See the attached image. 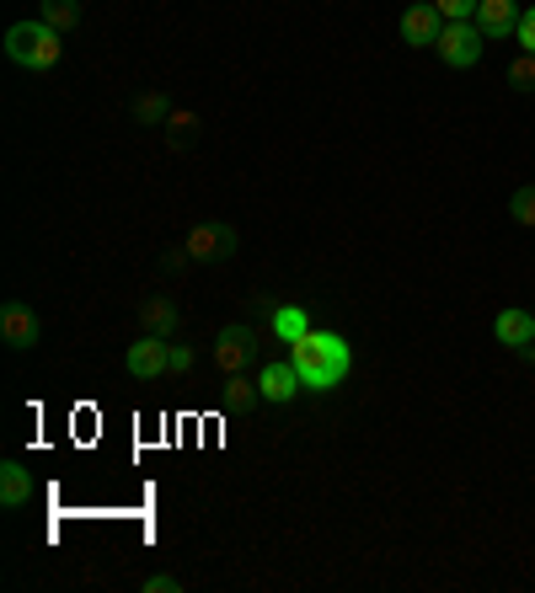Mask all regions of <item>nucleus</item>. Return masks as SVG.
Returning <instances> with one entry per match:
<instances>
[{"label": "nucleus", "instance_id": "1", "mask_svg": "<svg viewBox=\"0 0 535 593\" xmlns=\"http://www.w3.org/2000/svg\"><path fill=\"white\" fill-rule=\"evenodd\" d=\"M289 364L300 369V386H306V391H337V386L348 380V369H353V353H348V342H343L337 331L311 327L289 348Z\"/></svg>", "mask_w": 535, "mask_h": 593}, {"label": "nucleus", "instance_id": "2", "mask_svg": "<svg viewBox=\"0 0 535 593\" xmlns=\"http://www.w3.org/2000/svg\"><path fill=\"white\" fill-rule=\"evenodd\" d=\"M5 60L22 65V70H33V75H49V70L65 60V33L49 27L43 16L16 22V27H5Z\"/></svg>", "mask_w": 535, "mask_h": 593}, {"label": "nucleus", "instance_id": "3", "mask_svg": "<svg viewBox=\"0 0 535 593\" xmlns=\"http://www.w3.org/2000/svg\"><path fill=\"white\" fill-rule=\"evenodd\" d=\"M188 257L194 263H225V257H236L241 252V230L231 225V219H203V225H194L188 230Z\"/></svg>", "mask_w": 535, "mask_h": 593}, {"label": "nucleus", "instance_id": "4", "mask_svg": "<svg viewBox=\"0 0 535 593\" xmlns=\"http://www.w3.org/2000/svg\"><path fill=\"white\" fill-rule=\"evenodd\" d=\"M124 369L134 380H161L172 375V337H155V331H139L124 353Z\"/></svg>", "mask_w": 535, "mask_h": 593}, {"label": "nucleus", "instance_id": "5", "mask_svg": "<svg viewBox=\"0 0 535 593\" xmlns=\"http://www.w3.org/2000/svg\"><path fill=\"white\" fill-rule=\"evenodd\" d=\"M482 49H487V38H482L476 22H445V33H439V43H434V54L450 70H471L482 60Z\"/></svg>", "mask_w": 535, "mask_h": 593}, {"label": "nucleus", "instance_id": "6", "mask_svg": "<svg viewBox=\"0 0 535 593\" xmlns=\"http://www.w3.org/2000/svg\"><path fill=\"white\" fill-rule=\"evenodd\" d=\"M209 358H214V369H220V375H241V369L258 358V337H252V327H220V331H214Z\"/></svg>", "mask_w": 535, "mask_h": 593}, {"label": "nucleus", "instance_id": "7", "mask_svg": "<svg viewBox=\"0 0 535 593\" xmlns=\"http://www.w3.org/2000/svg\"><path fill=\"white\" fill-rule=\"evenodd\" d=\"M38 337H43V321L33 316V305L11 300V305L0 311V342H5L11 353H27V348H33Z\"/></svg>", "mask_w": 535, "mask_h": 593}, {"label": "nucleus", "instance_id": "8", "mask_svg": "<svg viewBox=\"0 0 535 593\" xmlns=\"http://www.w3.org/2000/svg\"><path fill=\"white\" fill-rule=\"evenodd\" d=\"M258 391H263V401L284 406V401H295L306 386H300V369H295L289 358H273V364H263V369H258Z\"/></svg>", "mask_w": 535, "mask_h": 593}, {"label": "nucleus", "instance_id": "9", "mask_svg": "<svg viewBox=\"0 0 535 593\" xmlns=\"http://www.w3.org/2000/svg\"><path fill=\"white\" fill-rule=\"evenodd\" d=\"M439 33H445V16L434 11V0H428V5L401 11V43H412V49H434V43H439Z\"/></svg>", "mask_w": 535, "mask_h": 593}, {"label": "nucleus", "instance_id": "10", "mask_svg": "<svg viewBox=\"0 0 535 593\" xmlns=\"http://www.w3.org/2000/svg\"><path fill=\"white\" fill-rule=\"evenodd\" d=\"M520 0H476V27H482V38H514V27H520Z\"/></svg>", "mask_w": 535, "mask_h": 593}, {"label": "nucleus", "instance_id": "11", "mask_svg": "<svg viewBox=\"0 0 535 593\" xmlns=\"http://www.w3.org/2000/svg\"><path fill=\"white\" fill-rule=\"evenodd\" d=\"M493 337H498L509 353H531V342H535V311H498Z\"/></svg>", "mask_w": 535, "mask_h": 593}, {"label": "nucleus", "instance_id": "12", "mask_svg": "<svg viewBox=\"0 0 535 593\" xmlns=\"http://www.w3.org/2000/svg\"><path fill=\"white\" fill-rule=\"evenodd\" d=\"M33 503V470L22 460L0 465V508H27Z\"/></svg>", "mask_w": 535, "mask_h": 593}, {"label": "nucleus", "instance_id": "13", "mask_svg": "<svg viewBox=\"0 0 535 593\" xmlns=\"http://www.w3.org/2000/svg\"><path fill=\"white\" fill-rule=\"evenodd\" d=\"M220 406L236 412V417H241V412H258V406H263L258 375H252V380H247V369H241V375H225V386H220Z\"/></svg>", "mask_w": 535, "mask_h": 593}, {"label": "nucleus", "instance_id": "14", "mask_svg": "<svg viewBox=\"0 0 535 593\" xmlns=\"http://www.w3.org/2000/svg\"><path fill=\"white\" fill-rule=\"evenodd\" d=\"M139 327L155 331V337H177L183 316H177V305H172V300H161V294H155V300H145V305H139Z\"/></svg>", "mask_w": 535, "mask_h": 593}, {"label": "nucleus", "instance_id": "15", "mask_svg": "<svg viewBox=\"0 0 535 593\" xmlns=\"http://www.w3.org/2000/svg\"><path fill=\"white\" fill-rule=\"evenodd\" d=\"M268 327H273L278 342H289V348H295V342L311 331V316H306L300 305H273V311H268Z\"/></svg>", "mask_w": 535, "mask_h": 593}, {"label": "nucleus", "instance_id": "16", "mask_svg": "<svg viewBox=\"0 0 535 593\" xmlns=\"http://www.w3.org/2000/svg\"><path fill=\"white\" fill-rule=\"evenodd\" d=\"M38 16L60 33H75L80 27V0H38Z\"/></svg>", "mask_w": 535, "mask_h": 593}, {"label": "nucleus", "instance_id": "17", "mask_svg": "<svg viewBox=\"0 0 535 593\" xmlns=\"http://www.w3.org/2000/svg\"><path fill=\"white\" fill-rule=\"evenodd\" d=\"M134 118H139L145 129H161V124L172 118V102H166V91H145V97L134 102Z\"/></svg>", "mask_w": 535, "mask_h": 593}, {"label": "nucleus", "instance_id": "18", "mask_svg": "<svg viewBox=\"0 0 535 593\" xmlns=\"http://www.w3.org/2000/svg\"><path fill=\"white\" fill-rule=\"evenodd\" d=\"M161 129L183 144V139H194V134H199V113H194V108H172V118H166Z\"/></svg>", "mask_w": 535, "mask_h": 593}, {"label": "nucleus", "instance_id": "19", "mask_svg": "<svg viewBox=\"0 0 535 593\" xmlns=\"http://www.w3.org/2000/svg\"><path fill=\"white\" fill-rule=\"evenodd\" d=\"M509 86H514V91H535V54L520 49V54L509 60Z\"/></svg>", "mask_w": 535, "mask_h": 593}, {"label": "nucleus", "instance_id": "20", "mask_svg": "<svg viewBox=\"0 0 535 593\" xmlns=\"http://www.w3.org/2000/svg\"><path fill=\"white\" fill-rule=\"evenodd\" d=\"M509 214H514V225H525V230H535V182H525L520 193L509 198Z\"/></svg>", "mask_w": 535, "mask_h": 593}, {"label": "nucleus", "instance_id": "21", "mask_svg": "<svg viewBox=\"0 0 535 593\" xmlns=\"http://www.w3.org/2000/svg\"><path fill=\"white\" fill-rule=\"evenodd\" d=\"M434 11H439L445 22H471V16H476V0H434Z\"/></svg>", "mask_w": 535, "mask_h": 593}, {"label": "nucleus", "instance_id": "22", "mask_svg": "<svg viewBox=\"0 0 535 593\" xmlns=\"http://www.w3.org/2000/svg\"><path fill=\"white\" fill-rule=\"evenodd\" d=\"M514 43H520L525 54H535V5H525V16H520V27H514Z\"/></svg>", "mask_w": 535, "mask_h": 593}, {"label": "nucleus", "instance_id": "23", "mask_svg": "<svg viewBox=\"0 0 535 593\" xmlns=\"http://www.w3.org/2000/svg\"><path fill=\"white\" fill-rule=\"evenodd\" d=\"M139 589L145 593H183V578H172V572H150Z\"/></svg>", "mask_w": 535, "mask_h": 593}, {"label": "nucleus", "instance_id": "24", "mask_svg": "<svg viewBox=\"0 0 535 593\" xmlns=\"http://www.w3.org/2000/svg\"><path fill=\"white\" fill-rule=\"evenodd\" d=\"M199 364V353L194 348H183V342H172V375H188Z\"/></svg>", "mask_w": 535, "mask_h": 593}, {"label": "nucleus", "instance_id": "25", "mask_svg": "<svg viewBox=\"0 0 535 593\" xmlns=\"http://www.w3.org/2000/svg\"><path fill=\"white\" fill-rule=\"evenodd\" d=\"M525 358H531V369H535V342H531V353H525Z\"/></svg>", "mask_w": 535, "mask_h": 593}]
</instances>
